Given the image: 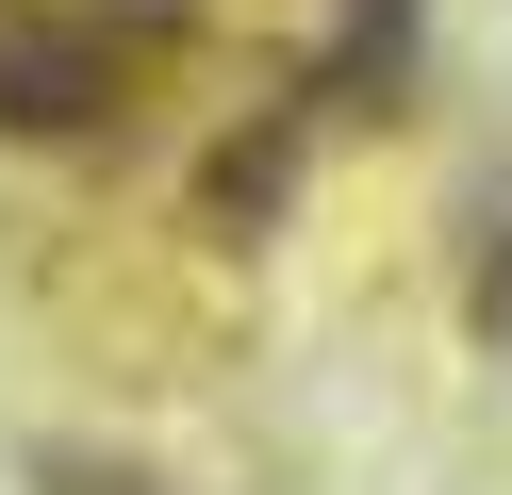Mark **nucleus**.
I'll return each instance as SVG.
<instances>
[{
    "label": "nucleus",
    "instance_id": "obj_1",
    "mask_svg": "<svg viewBox=\"0 0 512 495\" xmlns=\"http://www.w3.org/2000/svg\"><path fill=\"white\" fill-rule=\"evenodd\" d=\"M133 83V33H100L83 0H0V132H83Z\"/></svg>",
    "mask_w": 512,
    "mask_h": 495
}]
</instances>
